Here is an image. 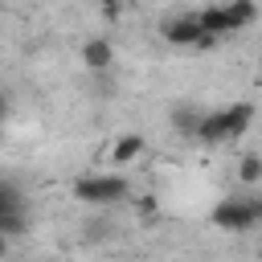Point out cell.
Returning <instances> with one entry per match:
<instances>
[{"label":"cell","mask_w":262,"mask_h":262,"mask_svg":"<svg viewBox=\"0 0 262 262\" xmlns=\"http://www.w3.org/2000/svg\"><path fill=\"white\" fill-rule=\"evenodd\" d=\"M237 176H242L246 184H258V180H262V156H246L242 168H237Z\"/></svg>","instance_id":"obj_12"},{"label":"cell","mask_w":262,"mask_h":262,"mask_svg":"<svg viewBox=\"0 0 262 262\" xmlns=\"http://www.w3.org/2000/svg\"><path fill=\"white\" fill-rule=\"evenodd\" d=\"M86 237L90 242H106L111 237V221H86Z\"/></svg>","instance_id":"obj_13"},{"label":"cell","mask_w":262,"mask_h":262,"mask_svg":"<svg viewBox=\"0 0 262 262\" xmlns=\"http://www.w3.org/2000/svg\"><path fill=\"white\" fill-rule=\"evenodd\" d=\"M201 16V25H205V33L209 37H225V33H233V25H229V12L225 8H205V12H196Z\"/></svg>","instance_id":"obj_9"},{"label":"cell","mask_w":262,"mask_h":262,"mask_svg":"<svg viewBox=\"0 0 262 262\" xmlns=\"http://www.w3.org/2000/svg\"><path fill=\"white\" fill-rule=\"evenodd\" d=\"M74 196H78L82 205L106 209V205H115V201L127 196V176H119V172H90V176H78V180H74Z\"/></svg>","instance_id":"obj_1"},{"label":"cell","mask_w":262,"mask_h":262,"mask_svg":"<svg viewBox=\"0 0 262 262\" xmlns=\"http://www.w3.org/2000/svg\"><path fill=\"white\" fill-rule=\"evenodd\" d=\"M102 12H106V16H115V12H119V0H102Z\"/></svg>","instance_id":"obj_14"},{"label":"cell","mask_w":262,"mask_h":262,"mask_svg":"<svg viewBox=\"0 0 262 262\" xmlns=\"http://www.w3.org/2000/svg\"><path fill=\"white\" fill-rule=\"evenodd\" d=\"M12 209H25V196H20L16 180H4L0 184V213H12Z\"/></svg>","instance_id":"obj_11"},{"label":"cell","mask_w":262,"mask_h":262,"mask_svg":"<svg viewBox=\"0 0 262 262\" xmlns=\"http://www.w3.org/2000/svg\"><path fill=\"white\" fill-rule=\"evenodd\" d=\"M164 41H168V45H213L217 37H209L205 25H201V16L192 12V16L168 20V25H164Z\"/></svg>","instance_id":"obj_3"},{"label":"cell","mask_w":262,"mask_h":262,"mask_svg":"<svg viewBox=\"0 0 262 262\" xmlns=\"http://www.w3.org/2000/svg\"><path fill=\"white\" fill-rule=\"evenodd\" d=\"M258 221H262V201H250V196H225L213 209V225L217 229H229V233H246Z\"/></svg>","instance_id":"obj_2"},{"label":"cell","mask_w":262,"mask_h":262,"mask_svg":"<svg viewBox=\"0 0 262 262\" xmlns=\"http://www.w3.org/2000/svg\"><path fill=\"white\" fill-rule=\"evenodd\" d=\"M201 123H205V111L196 102H176L172 106V131L180 139H196L201 135Z\"/></svg>","instance_id":"obj_4"},{"label":"cell","mask_w":262,"mask_h":262,"mask_svg":"<svg viewBox=\"0 0 262 262\" xmlns=\"http://www.w3.org/2000/svg\"><path fill=\"white\" fill-rule=\"evenodd\" d=\"M25 229H29V217H25V209L0 213V233H4V242H8V237H20Z\"/></svg>","instance_id":"obj_10"},{"label":"cell","mask_w":262,"mask_h":262,"mask_svg":"<svg viewBox=\"0 0 262 262\" xmlns=\"http://www.w3.org/2000/svg\"><path fill=\"white\" fill-rule=\"evenodd\" d=\"M201 143H229L233 139V123H229V111H213V115H205V123H201V135H196Z\"/></svg>","instance_id":"obj_6"},{"label":"cell","mask_w":262,"mask_h":262,"mask_svg":"<svg viewBox=\"0 0 262 262\" xmlns=\"http://www.w3.org/2000/svg\"><path fill=\"white\" fill-rule=\"evenodd\" d=\"M258 74H262V61H258Z\"/></svg>","instance_id":"obj_15"},{"label":"cell","mask_w":262,"mask_h":262,"mask_svg":"<svg viewBox=\"0 0 262 262\" xmlns=\"http://www.w3.org/2000/svg\"><path fill=\"white\" fill-rule=\"evenodd\" d=\"M139 156H143V135H139V131L119 135V139H115V147H111V160H115V164H135Z\"/></svg>","instance_id":"obj_7"},{"label":"cell","mask_w":262,"mask_h":262,"mask_svg":"<svg viewBox=\"0 0 262 262\" xmlns=\"http://www.w3.org/2000/svg\"><path fill=\"white\" fill-rule=\"evenodd\" d=\"M225 12H229V25H233V33L258 20V4H254V0H229V4H225Z\"/></svg>","instance_id":"obj_8"},{"label":"cell","mask_w":262,"mask_h":262,"mask_svg":"<svg viewBox=\"0 0 262 262\" xmlns=\"http://www.w3.org/2000/svg\"><path fill=\"white\" fill-rule=\"evenodd\" d=\"M82 66H86L90 74H106V70L115 66V49H111V41L90 37V41L82 45Z\"/></svg>","instance_id":"obj_5"}]
</instances>
